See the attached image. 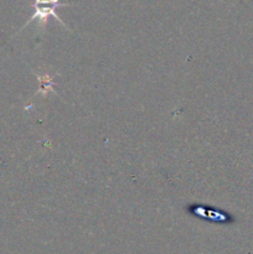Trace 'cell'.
I'll list each match as a JSON object with an SVG mask.
<instances>
[{
    "label": "cell",
    "instance_id": "cell-1",
    "mask_svg": "<svg viewBox=\"0 0 253 254\" xmlns=\"http://www.w3.org/2000/svg\"><path fill=\"white\" fill-rule=\"evenodd\" d=\"M71 5L73 4H69V2H62L61 0H34V4H32V7H34V14H32V16L25 22L24 26H22L17 32L24 30L27 25H30L32 21H35V20H37L39 29H41L42 31H44L45 26H46L47 21H49V19L51 16L54 17L55 20H57V21H59L64 29L69 30L68 26L62 21V19L59 16V14H57V9L62 6H71Z\"/></svg>",
    "mask_w": 253,
    "mask_h": 254
},
{
    "label": "cell",
    "instance_id": "cell-2",
    "mask_svg": "<svg viewBox=\"0 0 253 254\" xmlns=\"http://www.w3.org/2000/svg\"><path fill=\"white\" fill-rule=\"evenodd\" d=\"M189 211H190L193 216H197V217L205 218V220H208V221H213V222L226 220L225 216L218 215L215 210L206 208V206H200V205L189 206Z\"/></svg>",
    "mask_w": 253,
    "mask_h": 254
},
{
    "label": "cell",
    "instance_id": "cell-3",
    "mask_svg": "<svg viewBox=\"0 0 253 254\" xmlns=\"http://www.w3.org/2000/svg\"><path fill=\"white\" fill-rule=\"evenodd\" d=\"M37 78L41 82V86H40V89L37 91V93H41L42 91H45V93H47L49 91H54V89H52V79L50 78L47 74L45 77L37 76Z\"/></svg>",
    "mask_w": 253,
    "mask_h": 254
}]
</instances>
